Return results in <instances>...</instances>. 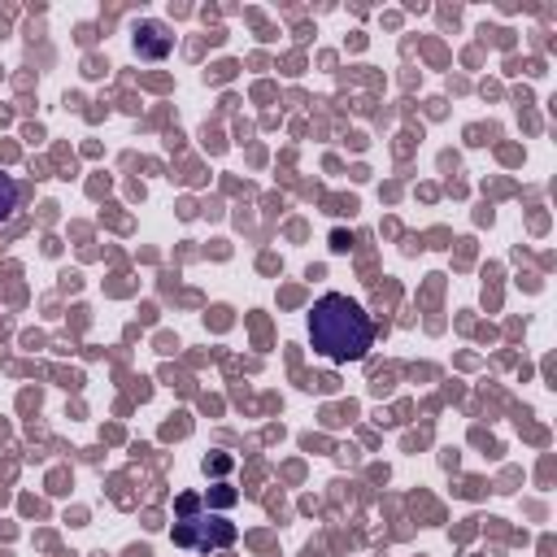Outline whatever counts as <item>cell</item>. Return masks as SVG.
Listing matches in <instances>:
<instances>
[{
  "label": "cell",
  "mask_w": 557,
  "mask_h": 557,
  "mask_svg": "<svg viewBox=\"0 0 557 557\" xmlns=\"http://www.w3.org/2000/svg\"><path fill=\"white\" fill-rule=\"evenodd\" d=\"M170 48H174V39L165 35V26H161V22H139V26H135V52H139V57L161 61Z\"/></svg>",
  "instance_id": "3957f363"
},
{
  "label": "cell",
  "mask_w": 557,
  "mask_h": 557,
  "mask_svg": "<svg viewBox=\"0 0 557 557\" xmlns=\"http://www.w3.org/2000/svg\"><path fill=\"white\" fill-rule=\"evenodd\" d=\"M174 540L183 548H196V553H213V548H226L235 544V522H226L222 513H200V518H183L174 527Z\"/></svg>",
  "instance_id": "7a4b0ae2"
},
{
  "label": "cell",
  "mask_w": 557,
  "mask_h": 557,
  "mask_svg": "<svg viewBox=\"0 0 557 557\" xmlns=\"http://www.w3.org/2000/svg\"><path fill=\"white\" fill-rule=\"evenodd\" d=\"M13 209H17V183H13L9 174H0V222H4Z\"/></svg>",
  "instance_id": "277c9868"
},
{
  "label": "cell",
  "mask_w": 557,
  "mask_h": 557,
  "mask_svg": "<svg viewBox=\"0 0 557 557\" xmlns=\"http://www.w3.org/2000/svg\"><path fill=\"white\" fill-rule=\"evenodd\" d=\"M309 339L326 361H361L374 339V326L357 300H348L344 292H326L313 300Z\"/></svg>",
  "instance_id": "6da1fadb"
}]
</instances>
